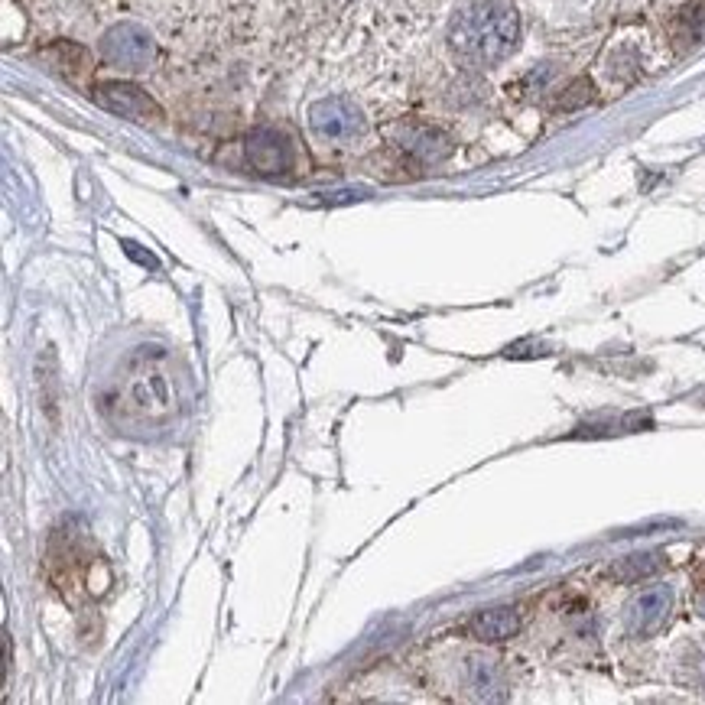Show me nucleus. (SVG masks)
<instances>
[{"mask_svg": "<svg viewBox=\"0 0 705 705\" xmlns=\"http://www.w3.org/2000/svg\"><path fill=\"white\" fill-rule=\"evenodd\" d=\"M91 98H95L104 111L121 114V117H127V121H137V124H153L163 117L160 104H156L143 88L130 85V82H104L91 91Z\"/></svg>", "mask_w": 705, "mask_h": 705, "instance_id": "nucleus-5", "label": "nucleus"}, {"mask_svg": "<svg viewBox=\"0 0 705 705\" xmlns=\"http://www.w3.org/2000/svg\"><path fill=\"white\" fill-rule=\"evenodd\" d=\"M465 676H468V686L475 689V696L481 699H501L504 693V676H501V667L488 657H472L465 667Z\"/></svg>", "mask_w": 705, "mask_h": 705, "instance_id": "nucleus-10", "label": "nucleus"}, {"mask_svg": "<svg viewBox=\"0 0 705 705\" xmlns=\"http://www.w3.org/2000/svg\"><path fill=\"white\" fill-rule=\"evenodd\" d=\"M403 150H410L416 160H423V163H439V160H446L449 150H452V143L446 134H439V130L433 127H407L403 130Z\"/></svg>", "mask_w": 705, "mask_h": 705, "instance_id": "nucleus-9", "label": "nucleus"}, {"mask_svg": "<svg viewBox=\"0 0 705 705\" xmlns=\"http://www.w3.org/2000/svg\"><path fill=\"white\" fill-rule=\"evenodd\" d=\"M589 101H592V85L585 82V78H579V82L572 85L563 98H559V108H563V111H576V108H582V104H589Z\"/></svg>", "mask_w": 705, "mask_h": 705, "instance_id": "nucleus-12", "label": "nucleus"}, {"mask_svg": "<svg viewBox=\"0 0 705 705\" xmlns=\"http://www.w3.org/2000/svg\"><path fill=\"white\" fill-rule=\"evenodd\" d=\"M673 608V589L670 585H654V589L641 592L628 608V628L634 634H650L667 621Z\"/></svg>", "mask_w": 705, "mask_h": 705, "instance_id": "nucleus-7", "label": "nucleus"}, {"mask_svg": "<svg viewBox=\"0 0 705 705\" xmlns=\"http://www.w3.org/2000/svg\"><path fill=\"white\" fill-rule=\"evenodd\" d=\"M117 403L127 416L140 423H166L179 410L176 377L169 368V355L163 348H137L127 358L121 384H117Z\"/></svg>", "mask_w": 705, "mask_h": 705, "instance_id": "nucleus-1", "label": "nucleus"}, {"mask_svg": "<svg viewBox=\"0 0 705 705\" xmlns=\"http://www.w3.org/2000/svg\"><path fill=\"white\" fill-rule=\"evenodd\" d=\"M520 36L517 10L504 0H475L452 20L449 46L472 65H494L511 56Z\"/></svg>", "mask_w": 705, "mask_h": 705, "instance_id": "nucleus-2", "label": "nucleus"}, {"mask_svg": "<svg viewBox=\"0 0 705 705\" xmlns=\"http://www.w3.org/2000/svg\"><path fill=\"white\" fill-rule=\"evenodd\" d=\"M247 163L257 169L260 176H280L293 166V143L286 140L280 130L257 127L247 137Z\"/></svg>", "mask_w": 705, "mask_h": 705, "instance_id": "nucleus-6", "label": "nucleus"}, {"mask_svg": "<svg viewBox=\"0 0 705 705\" xmlns=\"http://www.w3.org/2000/svg\"><path fill=\"white\" fill-rule=\"evenodd\" d=\"M465 631L472 634L475 641H485V644L511 641L520 631V615H517V608H488V611H478V615L465 624Z\"/></svg>", "mask_w": 705, "mask_h": 705, "instance_id": "nucleus-8", "label": "nucleus"}, {"mask_svg": "<svg viewBox=\"0 0 705 705\" xmlns=\"http://www.w3.org/2000/svg\"><path fill=\"white\" fill-rule=\"evenodd\" d=\"M663 566H667V556L663 553H634L628 559H621V563L611 569V576L621 582H641L647 576H657Z\"/></svg>", "mask_w": 705, "mask_h": 705, "instance_id": "nucleus-11", "label": "nucleus"}, {"mask_svg": "<svg viewBox=\"0 0 705 705\" xmlns=\"http://www.w3.org/2000/svg\"><path fill=\"white\" fill-rule=\"evenodd\" d=\"M364 127L361 111L348 98H322L309 108V130L325 143L355 140Z\"/></svg>", "mask_w": 705, "mask_h": 705, "instance_id": "nucleus-4", "label": "nucleus"}, {"mask_svg": "<svg viewBox=\"0 0 705 705\" xmlns=\"http://www.w3.org/2000/svg\"><path fill=\"white\" fill-rule=\"evenodd\" d=\"M101 56L124 72H143L156 59V43L143 26L117 23L101 36Z\"/></svg>", "mask_w": 705, "mask_h": 705, "instance_id": "nucleus-3", "label": "nucleus"}]
</instances>
